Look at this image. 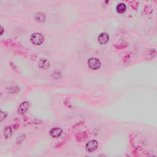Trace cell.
I'll return each mask as SVG.
<instances>
[{
	"label": "cell",
	"instance_id": "6da1fadb",
	"mask_svg": "<svg viewBox=\"0 0 157 157\" xmlns=\"http://www.w3.org/2000/svg\"><path fill=\"white\" fill-rule=\"evenodd\" d=\"M30 41L36 46H40L44 42V36L40 33H34L31 34L30 37Z\"/></svg>",
	"mask_w": 157,
	"mask_h": 157
},
{
	"label": "cell",
	"instance_id": "7a4b0ae2",
	"mask_svg": "<svg viewBox=\"0 0 157 157\" xmlns=\"http://www.w3.org/2000/svg\"><path fill=\"white\" fill-rule=\"evenodd\" d=\"M87 64H88L89 67L93 70H97L101 65L100 60L96 57L90 58L87 61Z\"/></svg>",
	"mask_w": 157,
	"mask_h": 157
},
{
	"label": "cell",
	"instance_id": "3957f363",
	"mask_svg": "<svg viewBox=\"0 0 157 157\" xmlns=\"http://www.w3.org/2000/svg\"><path fill=\"white\" fill-rule=\"evenodd\" d=\"M98 143L97 140L92 139L86 144L85 149L88 152H94L98 149Z\"/></svg>",
	"mask_w": 157,
	"mask_h": 157
},
{
	"label": "cell",
	"instance_id": "277c9868",
	"mask_svg": "<svg viewBox=\"0 0 157 157\" xmlns=\"http://www.w3.org/2000/svg\"><path fill=\"white\" fill-rule=\"evenodd\" d=\"M30 106V104L28 101H23L19 105L18 109H17V112H18V114L20 115L25 114V113L28 110Z\"/></svg>",
	"mask_w": 157,
	"mask_h": 157
},
{
	"label": "cell",
	"instance_id": "5b68a950",
	"mask_svg": "<svg viewBox=\"0 0 157 157\" xmlns=\"http://www.w3.org/2000/svg\"><path fill=\"white\" fill-rule=\"evenodd\" d=\"M63 133V129L59 127L52 128L49 131L50 136L53 138H58L62 136Z\"/></svg>",
	"mask_w": 157,
	"mask_h": 157
},
{
	"label": "cell",
	"instance_id": "8992f818",
	"mask_svg": "<svg viewBox=\"0 0 157 157\" xmlns=\"http://www.w3.org/2000/svg\"><path fill=\"white\" fill-rule=\"evenodd\" d=\"M109 40V36L106 33H101L98 37V41L101 44H106Z\"/></svg>",
	"mask_w": 157,
	"mask_h": 157
},
{
	"label": "cell",
	"instance_id": "52a82bcc",
	"mask_svg": "<svg viewBox=\"0 0 157 157\" xmlns=\"http://www.w3.org/2000/svg\"><path fill=\"white\" fill-rule=\"evenodd\" d=\"M38 66L41 69H46L50 67V62L47 59L41 58L38 61Z\"/></svg>",
	"mask_w": 157,
	"mask_h": 157
},
{
	"label": "cell",
	"instance_id": "ba28073f",
	"mask_svg": "<svg viewBox=\"0 0 157 157\" xmlns=\"http://www.w3.org/2000/svg\"><path fill=\"white\" fill-rule=\"evenodd\" d=\"M34 19L39 23H43L46 21V15L42 12H37L34 15Z\"/></svg>",
	"mask_w": 157,
	"mask_h": 157
},
{
	"label": "cell",
	"instance_id": "9c48e42d",
	"mask_svg": "<svg viewBox=\"0 0 157 157\" xmlns=\"http://www.w3.org/2000/svg\"><path fill=\"white\" fill-rule=\"evenodd\" d=\"M12 134H13V129L11 126H8L4 129L3 136L6 139L11 137Z\"/></svg>",
	"mask_w": 157,
	"mask_h": 157
},
{
	"label": "cell",
	"instance_id": "30bf717a",
	"mask_svg": "<svg viewBox=\"0 0 157 157\" xmlns=\"http://www.w3.org/2000/svg\"><path fill=\"white\" fill-rule=\"evenodd\" d=\"M126 9V6L124 3H119L116 7V10L117 12L120 14L125 12Z\"/></svg>",
	"mask_w": 157,
	"mask_h": 157
},
{
	"label": "cell",
	"instance_id": "8fae6325",
	"mask_svg": "<svg viewBox=\"0 0 157 157\" xmlns=\"http://www.w3.org/2000/svg\"><path fill=\"white\" fill-rule=\"evenodd\" d=\"M7 116V113L6 112L3 110H0V124L5 120Z\"/></svg>",
	"mask_w": 157,
	"mask_h": 157
},
{
	"label": "cell",
	"instance_id": "7c38bea8",
	"mask_svg": "<svg viewBox=\"0 0 157 157\" xmlns=\"http://www.w3.org/2000/svg\"><path fill=\"white\" fill-rule=\"evenodd\" d=\"M25 135L24 134L22 133V134H19L16 138L17 144H21L25 139Z\"/></svg>",
	"mask_w": 157,
	"mask_h": 157
},
{
	"label": "cell",
	"instance_id": "4fadbf2b",
	"mask_svg": "<svg viewBox=\"0 0 157 157\" xmlns=\"http://www.w3.org/2000/svg\"><path fill=\"white\" fill-rule=\"evenodd\" d=\"M18 90H19L18 88H17V87H16V86H11V87H10L9 89V92L11 93L12 94H14V93L17 92H18Z\"/></svg>",
	"mask_w": 157,
	"mask_h": 157
},
{
	"label": "cell",
	"instance_id": "5bb4252c",
	"mask_svg": "<svg viewBox=\"0 0 157 157\" xmlns=\"http://www.w3.org/2000/svg\"><path fill=\"white\" fill-rule=\"evenodd\" d=\"M3 33H4V28L2 26L0 25V36L2 35Z\"/></svg>",
	"mask_w": 157,
	"mask_h": 157
},
{
	"label": "cell",
	"instance_id": "9a60e30c",
	"mask_svg": "<svg viewBox=\"0 0 157 157\" xmlns=\"http://www.w3.org/2000/svg\"><path fill=\"white\" fill-rule=\"evenodd\" d=\"M97 157H106V156L104 154H100Z\"/></svg>",
	"mask_w": 157,
	"mask_h": 157
},
{
	"label": "cell",
	"instance_id": "2e32d148",
	"mask_svg": "<svg viewBox=\"0 0 157 157\" xmlns=\"http://www.w3.org/2000/svg\"><path fill=\"white\" fill-rule=\"evenodd\" d=\"M149 157H155V156H154V155H151V156H149Z\"/></svg>",
	"mask_w": 157,
	"mask_h": 157
},
{
	"label": "cell",
	"instance_id": "e0dca14e",
	"mask_svg": "<svg viewBox=\"0 0 157 157\" xmlns=\"http://www.w3.org/2000/svg\"><path fill=\"white\" fill-rule=\"evenodd\" d=\"M84 157H90V156H84Z\"/></svg>",
	"mask_w": 157,
	"mask_h": 157
}]
</instances>
